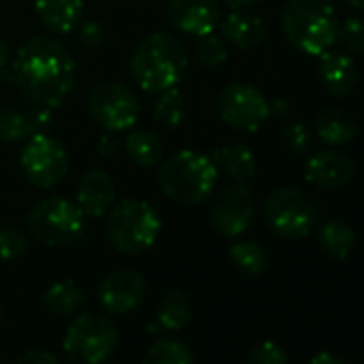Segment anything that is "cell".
Listing matches in <instances>:
<instances>
[{"mask_svg": "<svg viewBox=\"0 0 364 364\" xmlns=\"http://www.w3.org/2000/svg\"><path fill=\"white\" fill-rule=\"evenodd\" d=\"M77 65L65 43L54 37H31L14 58V82L22 95L41 107L56 109L75 86Z\"/></svg>", "mask_w": 364, "mask_h": 364, "instance_id": "obj_1", "label": "cell"}, {"mask_svg": "<svg viewBox=\"0 0 364 364\" xmlns=\"http://www.w3.org/2000/svg\"><path fill=\"white\" fill-rule=\"evenodd\" d=\"M189 65L187 48L169 33H154L144 37L131 56V75L148 95L176 88L185 77Z\"/></svg>", "mask_w": 364, "mask_h": 364, "instance_id": "obj_2", "label": "cell"}, {"mask_svg": "<svg viewBox=\"0 0 364 364\" xmlns=\"http://www.w3.org/2000/svg\"><path fill=\"white\" fill-rule=\"evenodd\" d=\"M219 180V171L213 159L198 150H178L167 159H161L156 182L161 191L180 204L198 206L206 202Z\"/></svg>", "mask_w": 364, "mask_h": 364, "instance_id": "obj_3", "label": "cell"}, {"mask_svg": "<svg viewBox=\"0 0 364 364\" xmlns=\"http://www.w3.org/2000/svg\"><path fill=\"white\" fill-rule=\"evenodd\" d=\"M281 22L287 41L302 54L319 56L334 46L338 22L330 0H289Z\"/></svg>", "mask_w": 364, "mask_h": 364, "instance_id": "obj_4", "label": "cell"}, {"mask_svg": "<svg viewBox=\"0 0 364 364\" xmlns=\"http://www.w3.org/2000/svg\"><path fill=\"white\" fill-rule=\"evenodd\" d=\"M161 234V217L144 200H122L107 213L105 236L122 255H137L150 249Z\"/></svg>", "mask_w": 364, "mask_h": 364, "instance_id": "obj_5", "label": "cell"}, {"mask_svg": "<svg viewBox=\"0 0 364 364\" xmlns=\"http://www.w3.org/2000/svg\"><path fill=\"white\" fill-rule=\"evenodd\" d=\"M28 232L46 247H67L77 242L86 232V215L82 208L63 198L50 196L39 200L26 217Z\"/></svg>", "mask_w": 364, "mask_h": 364, "instance_id": "obj_6", "label": "cell"}, {"mask_svg": "<svg viewBox=\"0 0 364 364\" xmlns=\"http://www.w3.org/2000/svg\"><path fill=\"white\" fill-rule=\"evenodd\" d=\"M118 345V328L103 313H82L67 328L63 349L71 364H103Z\"/></svg>", "mask_w": 364, "mask_h": 364, "instance_id": "obj_7", "label": "cell"}, {"mask_svg": "<svg viewBox=\"0 0 364 364\" xmlns=\"http://www.w3.org/2000/svg\"><path fill=\"white\" fill-rule=\"evenodd\" d=\"M264 219L270 232L285 240H298L311 234L317 210L315 204L294 187L274 189L264 204Z\"/></svg>", "mask_w": 364, "mask_h": 364, "instance_id": "obj_8", "label": "cell"}, {"mask_svg": "<svg viewBox=\"0 0 364 364\" xmlns=\"http://www.w3.org/2000/svg\"><path fill=\"white\" fill-rule=\"evenodd\" d=\"M20 165L31 185L39 189H52L67 176L71 156L60 139L43 131L26 139Z\"/></svg>", "mask_w": 364, "mask_h": 364, "instance_id": "obj_9", "label": "cell"}, {"mask_svg": "<svg viewBox=\"0 0 364 364\" xmlns=\"http://www.w3.org/2000/svg\"><path fill=\"white\" fill-rule=\"evenodd\" d=\"M90 118L105 131H127L139 118V99L122 82L97 84L86 101Z\"/></svg>", "mask_w": 364, "mask_h": 364, "instance_id": "obj_10", "label": "cell"}, {"mask_svg": "<svg viewBox=\"0 0 364 364\" xmlns=\"http://www.w3.org/2000/svg\"><path fill=\"white\" fill-rule=\"evenodd\" d=\"M217 109L225 124L245 133L259 131L270 116L268 99L255 86L242 82L228 84L219 92Z\"/></svg>", "mask_w": 364, "mask_h": 364, "instance_id": "obj_11", "label": "cell"}, {"mask_svg": "<svg viewBox=\"0 0 364 364\" xmlns=\"http://www.w3.org/2000/svg\"><path fill=\"white\" fill-rule=\"evenodd\" d=\"M255 217V193L247 182H230L225 185L210 208L213 228L225 236L236 238L245 234Z\"/></svg>", "mask_w": 364, "mask_h": 364, "instance_id": "obj_12", "label": "cell"}, {"mask_svg": "<svg viewBox=\"0 0 364 364\" xmlns=\"http://www.w3.org/2000/svg\"><path fill=\"white\" fill-rule=\"evenodd\" d=\"M167 18L180 33L204 37L223 20L221 0H167Z\"/></svg>", "mask_w": 364, "mask_h": 364, "instance_id": "obj_13", "label": "cell"}, {"mask_svg": "<svg viewBox=\"0 0 364 364\" xmlns=\"http://www.w3.org/2000/svg\"><path fill=\"white\" fill-rule=\"evenodd\" d=\"M146 296V281L135 270H114L99 285V300L105 311L124 315L137 309Z\"/></svg>", "mask_w": 364, "mask_h": 364, "instance_id": "obj_14", "label": "cell"}, {"mask_svg": "<svg viewBox=\"0 0 364 364\" xmlns=\"http://www.w3.org/2000/svg\"><path fill=\"white\" fill-rule=\"evenodd\" d=\"M52 122V109L41 105H0V141L18 144L26 141L37 133H43Z\"/></svg>", "mask_w": 364, "mask_h": 364, "instance_id": "obj_15", "label": "cell"}, {"mask_svg": "<svg viewBox=\"0 0 364 364\" xmlns=\"http://www.w3.org/2000/svg\"><path fill=\"white\" fill-rule=\"evenodd\" d=\"M355 176L353 161L338 150L315 152L304 167V178L317 189H343Z\"/></svg>", "mask_w": 364, "mask_h": 364, "instance_id": "obj_16", "label": "cell"}, {"mask_svg": "<svg viewBox=\"0 0 364 364\" xmlns=\"http://www.w3.org/2000/svg\"><path fill=\"white\" fill-rule=\"evenodd\" d=\"M75 204L82 208L86 217L99 219L109 213V208L116 204V185L109 173L103 169H90L86 171L75 189Z\"/></svg>", "mask_w": 364, "mask_h": 364, "instance_id": "obj_17", "label": "cell"}, {"mask_svg": "<svg viewBox=\"0 0 364 364\" xmlns=\"http://www.w3.org/2000/svg\"><path fill=\"white\" fill-rule=\"evenodd\" d=\"M317 75L330 97H347L358 84V67L353 56L343 50H326L319 54Z\"/></svg>", "mask_w": 364, "mask_h": 364, "instance_id": "obj_18", "label": "cell"}, {"mask_svg": "<svg viewBox=\"0 0 364 364\" xmlns=\"http://www.w3.org/2000/svg\"><path fill=\"white\" fill-rule=\"evenodd\" d=\"M35 14L52 35H69L84 20V0H35Z\"/></svg>", "mask_w": 364, "mask_h": 364, "instance_id": "obj_19", "label": "cell"}, {"mask_svg": "<svg viewBox=\"0 0 364 364\" xmlns=\"http://www.w3.org/2000/svg\"><path fill=\"white\" fill-rule=\"evenodd\" d=\"M219 28L225 43H232L238 50H253L266 39V24L262 18L247 11H232L219 22Z\"/></svg>", "mask_w": 364, "mask_h": 364, "instance_id": "obj_20", "label": "cell"}, {"mask_svg": "<svg viewBox=\"0 0 364 364\" xmlns=\"http://www.w3.org/2000/svg\"><path fill=\"white\" fill-rule=\"evenodd\" d=\"M193 319V300L187 291L171 289L163 296L154 321L148 326L150 330L156 328V332H176L182 330Z\"/></svg>", "mask_w": 364, "mask_h": 364, "instance_id": "obj_21", "label": "cell"}, {"mask_svg": "<svg viewBox=\"0 0 364 364\" xmlns=\"http://www.w3.org/2000/svg\"><path fill=\"white\" fill-rule=\"evenodd\" d=\"M210 159H213L217 171L225 173L232 182H247L257 171L255 154L245 144H232V146L217 148Z\"/></svg>", "mask_w": 364, "mask_h": 364, "instance_id": "obj_22", "label": "cell"}, {"mask_svg": "<svg viewBox=\"0 0 364 364\" xmlns=\"http://www.w3.org/2000/svg\"><path fill=\"white\" fill-rule=\"evenodd\" d=\"M315 133L330 146H345L355 137V122L347 112L328 107L315 118Z\"/></svg>", "mask_w": 364, "mask_h": 364, "instance_id": "obj_23", "label": "cell"}, {"mask_svg": "<svg viewBox=\"0 0 364 364\" xmlns=\"http://www.w3.org/2000/svg\"><path fill=\"white\" fill-rule=\"evenodd\" d=\"M86 294L75 281H56L43 294V304L50 313L69 317L84 309Z\"/></svg>", "mask_w": 364, "mask_h": 364, "instance_id": "obj_24", "label": "cell"}, {"mask_svg": "<svg viewBox=\"0 0 364 364\" xmlns=\"http://www.w3.org/2000/svg\"><path fill=\"white\" fill-rule=\"evenodd\" d=\"M122 148L127 156L139 167H154L163 159V141L154 131H148V129L129 133Z\"/></svg>", "mask_w": 364, "mask_h": 364, "instance_id": "obj_25", "label": "cell"}, {"mask_svg": "<svg viewBox=\"0 0 364 364\" xmlns=\"http://www.w3.org/2000/svg\"><path fill=\"white\" fill-rule=\"evenodd\" d=\"M317 242L323 249V253L330 255L332 259H345L355 245V234L345 221L330 219L319 228Z\"/></svg>", "mask_w": 364, "mask_h": 364, "instance_id": "obj_26", "label": "cell"}, {"mask_svg": "<svg viewBox=\"0 0 364 364\" xmlns=\"http://www.w3.org/2000/svg\"><path fill=\"white\" fill-rule=\"evenodd\" d=\"M152 114L161 124L176 129L189 118V103L178 88H169L159 92Z\"/></svg>", "mask_w": 364, "mask_h": 364, "instance_id": "obj_27", "label": "cell"}, {"mask_svg": "<svg viewBox=\"0 0 364 364\" xmlns=\"http://www.w3.org/2000/svg\"><path fill=\"white\" fill-rule=\"evenodd\" d=\"M230 257L234 266L245 274V277H259L266 266H268V255L266 249L255 242V240H242L230 247Z\"/></svg>", "mask_w": 364, "mask_h": 364, "instance_id": "obj_28", "label": "cell"}, {"mask_svg": "<svg viewBox=\"0 0 364 364\" xmlns=\"http://www.w3.org/2000/svg\"><path fill=\"white\" fill-rule=\"evenodd\" d=\"M141 364H193V355L185 343L176 338H159L148 347Z\"/></svg>", "mask_w": 364, "mask_h": 364, "instance_id": "obj_29", "label": "cell"}, {"mask_svg": "<svg viewBox=\"0 0 364 364\" xmlns=\"http://www.w3.org/2000/svg\"><path fill=\"white\" fill-rule=\"evenodd\" d=\"M334 43H338L341 50L347 54H364V22L358 18H347L338 22Z\"/></svg>", "mask_w": 364, "mask_h": 364, "instance_id": "obj_30", "label": "cell"}, {"mask_svg": "<svg viewBox=\"0 0 364 364\" xmlns=\"http://www.w3.org/2000/svg\"><path fill=\"white\" fill-rule=\"evenodd\" d=\"M198 58L204 67L208 69H217L228 60V46L223 37H217L213 33L200 37L198 43Z\"/></svg>", "mask_w": 364, "mask_h": 364, "instance_id": "obj_31", "label": "cell"}, {"mask_svg": "<svg viewBox=\"0 0 364 364\" xmlns=\"http://www.w3.org/2000/svg\"><path fill=\"white\" fill-rule=\"evenodd\" d=\"M28 251V236L16 228V225H5L0 228V259L14 262L22 257Z\"/></svg>", "mask_w": 364, "mask_h": 364, "instance_id": "obj_32", "label": "cell"}, {"mask_svg": "<svg viewBox=\"0 0 364 364\" xmlns=\"http://www.w3.org/2000/svg\"><path fill=\"white\" fill-rule=\"evenodd\" d=\"M281 141H283V148L294 154V156H304L309 150H311V144H313V137H311V131L300 124V122H291V124H285L283 131H281Z\"/></svg>", "mask_w": 364, "mask_h": 364, "instance_id": "obj_33", "label": "cell"}, {"mask_svg": "<svg viewBox=\"0 0 364 364\" xmlns=\"http://www.w3.org/2000/svg\"><path fill=\"white\" fill-rule=\"evenodd\" d=\"M247 364H287V355L279 343L264 341L249 353Z\"/></svg>", "mask_w": 364, "mask_h": 364, "instance_id": "obj_34", "label": "cell"}, {"mask_svg": "<svg viewBox=\"0 0 364 364\" xmlns=\"http://www.w3.org/2000/svg\"><path fill=\"white\" fill-rule=\"evenodd\" d=\"M105 39V28L95 22V20H86V22H80V41L88 48H97L101 46Z\"/></svg>", "mask_w": 364, "mask_h": 364, "instance_id": "obj_35", "label": "cell"}, {"mask_svg": "<svg viewBox=\"0 0 364 364\" xmlns=\"http://www.w3.org/2000/svg\"><path fill=\"white\" fill-rule=\"evenodd\" d=\"M122 148V141L120 137L114 133V131H107L105 135L99 137V144H97V152L103 156V159H114Z\"/></svg>", "mask_w": 364, "mask_h": 364, "instance_id": "obj_36", "label": "cell"}, {"mask_svg": "<svg viewBox=\"0 0 364 364\" xmlns=\"http://www.w3.org/2000/svg\"><path fill=\"white\" fill-rule=\"evenodd\" d=\"M16 364H60L58 358L48 349H31L16 360Z\"/></svg>", "mask_w": 364, "mask_h": 364, "instance_id": "obj_37", "label": "cell"}, {"mask_svg": "<svg viewBox=\"0 0 364 364\" xmlns=\"http://www.w3.org/2000/svg\"><path fill=\"white\" fill-rule=\"evenodd\" d=\"M309 364H347V362H343L341 358H336V355L330 353V351H319V353H315V355L311 358Z\"/></svg>", "mask_w": 364, "mask_h": 364, "instance_id": "obj_38", "label": "cell"}, {"mask_svg": "<svg viewBox=\"0 0 364 364\" xmlns=\"http://www.w3.org/2000/svg\"><path fill=\"white\" fill-rule=\"evenodd\" d=\"M221 3H225L232 11H245V9L255 7L259 0H221Z\"/></svg>", "mask_w": 364, "mask_h": 364, "instance_id": "obj_39", "label": "cell"}, {"mask_svg": "<svg viewBox=\"0 0 364 364\" xmlns=\"http://www.w3.org/2000/svg\"><path fill=\"white\" fill-rule=\"evenodd\" d=\"M9 58H11V50L5 43V39L0 37V69H5V65L9 63Z\"/></svg>", "mask_w": 364, "mask_h": 364, "instance_id": "obj_40", "label": "cell"}, {"mask_svg": "<svg viewBox=\"0 0 364 364\" xmlns=\"http://www.w3.org/2000/svg\"><path fill=\"white\" fill-rule=\"evenodd\" d=\"M343 3H347V5H349V7H353V9L364 11V0H343Z\"/></svg>", "mask_w": 364, "mask_h": 364, "instance_id": "obj_41", "label": "cell"}, {"mask_svg": "<svg viewBox=\"0 0 364 364\" xmlns=\"http://www.w3.org/2000/svg\"><path fill=\"white\" fill-rule=\"evenodd\" d=\"M3 317H5V309H3V304H0V321H3Z\"/></svg>", "mask_w": 364, "mask_h": 364, "instance_id": "obj_42", "label": "cell"}]
</instances>
